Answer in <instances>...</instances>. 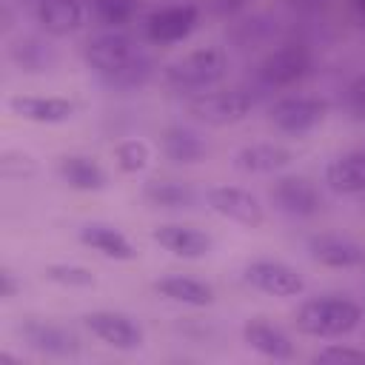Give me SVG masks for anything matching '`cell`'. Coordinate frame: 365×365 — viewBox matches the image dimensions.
<instances>
[{"mask_svg": "<svg viewBox=\"0 0 365 365\" xmlns=\"http://www.w3.org/2000/svg\"><path fill=\"white\" fill-rule=\"evenodd\" d=\"M225 74H228V51L222 46H197L168 60L160 71L165 88L185 94H202L214 88Z\"/></svg>", "mask_w": 365, "mask_h": 365, "instance_id": "2", "label": "cell"}, {"mask_svg": "<svg viewBox=\"0 0 365 365\" xmlns=\"http://www.w3.org/2000/svg\"><path fill=\"white\" fill-rule=\"evenodd\" d=\"M140 51H143V46L128 31H120V29H100L91 37H86V43L80 48L83 63L94 71V77L120 68Z\"/></svg>", "mask_w": 365, "mask_h": 365, "instance_id": "8", "label": "cell"}, {"mask_svg": "<svg viewBox=\"0 0 365 365\" xmlns=\"http://www.w3.org/2000/svg\"><path fill=\"white\" fill-rule=\"evenodd\" d=\"M308 257L325 268H336V271H345V268H359L365 262V245L356 242L354 237L348 234H331V231H322V234H314L308 237Z\"/></svg>", "mask_w": 365, "mask_h": 365, "instance_id": "16", "label": "cell"}, {"mask_svg": "<svg viewBox=\"0 0 365 365\" xmlns=\"http://www.w3.org/2000/svg\"><path fill=\"white\" fill-rule=\"evenodd\" d=\"M362 322V308L345 294H317L297 305L294 328L311 339H339L356 331Z\"/></svg>", "mask_w": 365, "mask_h": 365, "instance_id": "1", "label": "cell"}, {"mask_svg": "<svg viewBox=\"0 0 365 365\" xmlns=\"http://www.w3.org/2000/svg\"><path fill=\"white\" fill-rule=\"evenodd\" d=\"M9 63L23 74H48L60 66V54L37 34H14L6 43Z\"/></svg>", "mask_w": 365, "mask_h": 365, "instance_id": "17", "label": "cell"}, {"mask_svg": "<svg viewBox=\"0 0 365 365\" xmlns=\"http://www.w3.org/2000/svg\"><path fill=\"white\" fill-rule=\"evenodd\" d=\"M54 171L74 191H103L108 185L106 168L94 157H88V154H77V151L60 154L54 160Z\"/></svg>", "mask_w": 365, "mask_h": 365, "instance_id": "23", "label": "cell"}, {"mask_svg": "<svg viewBox=\"0 0 365 365\" xmlns=\"http://www.w3.org/2000/svg\"><path fill=\"white\" fill-rule=\"evenodd\" d=\"M154 294H160L163 299L180 302V305H191V308H208L217 299L214 285H208L205 279L188 277V274H163L151 282Z\"/></svg>", "mask_w": 365, "mask_h": 365, "instance_id": "22", "label": "cell"}, {"mask_svg": "<svg viewBox=\"0 0 365 365\" xmlns=\"http://www.w3.org/2000/svg\"><path fill=\"white\" fill-rule=\"evenodd\" d=\"M242 279L254 291H259L265 297H277V299L299 297L305 291V277L294 265H288L282 259H268V257L265 259H251L242 271Z\"/></svg>", "mask_w": 365, "mask_h": 365, "instance_id": "11", "label": "cell"}, {"mask_svg": "<svg viewBox=\"0 0 365 365\" xmlns=\"http://www.w3.org/2000/svg\"><path fill=\"white\" fill-rule=\"evenodd\" d=\"M354 3V9H356V14H362L365 11V0H351Z\"/></svg>", "mask_w": 365, "mask_h": 365, "instance_id": "36", "label": "cell"}, {"mask_svg": "<svg viewBox=\"0 0 365 365\" xmlns=\"http://www.w3.org/2000/svg\"><path fill=\"white\" fill-rule=\"evenodd\" d=\"M34 20L48 37H74L91 20L86 0H37Z\"/></svg>", "mask_w": 365, "mask_h": 365, "instance_id": "13", "label": "cell"}, {"mask_svg": "<svg viewBox=\"0 0 365 365\" xmlns=\"http://www.w3.org/2000/svg\"><path fill=\"white\" fill-rule=\"evenodd\" d=\"M157 60L143 48L137 57H131L128 63H123L120 68L114 71H106V74H97V83L106 88V91H117V94H128V91H140L145 88L154 74H157Z\"/></svg>", "mask_w": 365, "mask_h": 365, "instance_id": "25", "label": "cell"}, {"mask_svg": "<svg viewBox=\"0 0 365 365\" xmlns=\"http://www.w3.org/2000/svg\"><path fill=\"white\" fill-rule=\"evenodd\" d=\"M242 342L251 351H257L259 356L274 359V362H291V359H297V345L291 342V336L279 325L265 322L262 317L248 319L242 325Z\"/></svg>", "mask_w": 365, "mask_h": 365, "instance_id": "20", "label": "cell"}, {"mask_svg": "<svg viewBox=\"0 0 365 365\" xmlns=\"http://www.w3.org/2000/svg\"><path fill=\"white\" fill-rule=\"evenodd\" d=\"M205 202L214 214H220L222 220H231L242 228H262L265 225V205L262 200L242 188V185H211L205 191Z\"/></svg>", "mask_w": 365, "mask_h": 365, "instance_id": "10", "label": "cell"}, {"mask_svg": "<svg viewBox=\"0 0 365 365\" xmlns=\"http://www.w3.org/2000/svg\"><path fill=\"white\" fill-rule=\"evenodd\" d=\"M262 88H257L254 83H237V86H225V88H208L202 94H197L188 103V114L194 123L200 125H211V128H225L234 123H242L262 100Z\"/></svg>", "mask_w": 365, "mask_h": 365, "instance_id": "3", "label": "cell"}, {"mask_svg": "<svg viewBox=\"0 0 365 365\" xmlns=\"http://www.w3.org/2000/svg\"><path fill=\"white\" fill-rule=\"evenodd\" d=\"M314 68V54L305 43L288 40L274 46L254 68V86L262 91H285L299 86Z\"/></svg>", "mask_w": 365, "mask_h": 365, "instance_id": "4", "label": "cell"}, {"mask_svg": "<svg viewBox=\"0 0 365 365\" xmlns=\"http://www.w3.org/2000/svg\"><path fill=\"white\" fill-rule=\"evenodd\" d=\"M297 160V154L282 145V143H271V140H262V143H248L242 145L231 165L240 171V174H248V177H268V174H282L285 168H291Z\"/></svg>", "mask_w": 365, "mask_h": 365, "instance_id": "15", "label": "cell"}, {"mask_svg": "<svg viewBox=\"0 0 365 365\" xmlns=\"http://www.w3.org/2000/svg\"><path fill=\"white\" fill-rule=\"evenodd\" d=\"M268 123L288 137H305L317 131L328 117V103L314 94H285L268 106Z\"/></svg>", "mask_w": 365, "mask_h": 365, "instance_id": "5", "label": "cell"}, {"mask_svg": "<svg viewBox=\"0 0 365 365\" xmlns=\"http://www.w3.org/2000/svg\"><path fill=\"white\" fill-rule=\"evenodd\" d=\"M83 325L91 331V336H97L103 345L114 351H137L145 339L140 322L123 311H88L83 317Z\"/></svg>", "mask_w": 365, "mask_h": 365, "instance_id": "12", "label": "cell"}, {"mask_svg": "<svg viewBox=\"0 0 365 365\" xmlns=\"http://www.w3.org/2000/svg\"><path fill=\"white\" fill-rule=\"evenodd\" d=\"M0 174L6 180H26L37 174V160L23 148H3L0 151Z\"/></svg>", "mask_w": 365, "mask_h": 365, "instance_id": "30", "label": "cell"}, {"mask_svg": "<svg viewBox=\"0 0 365 365\" xmlns=\"http://www.w3.org/2000/svg\"><path fill=\"white\" fill-rule=\"evenodd\" d=\"M325 185L342 197L365 194V148H351L345 154H336L325 165Z\"/></svg>", "mask_w": 365, "mask_h": 365, "instance_id": "24", "label": "cell"}, {"mask_svg": "<svg viewBox=\"0 0 365 365\" xmlns=\"http://www.w3.org/2000/svg\"><path fill=\"white\" fill-rule=\"evenodd\" d=\"M91 20L100 29H120L125 31L140 20L143 0H88Z\"/></svg>", "mask_w": 365, "mask_h": 365, "instance_id": "27", "label": "cell"}, {"mask_svg": "<svg viewBox=\"0 0 365 365\" xmlns=\"http://www.w3.org/2000/svg\"><path fill=\"white\" fill-rule=\"evenodd\" d=\"M140 194L151 208H165V211H191L200 202L197 188L177 177H151L143 182Z\"/></svg>", "mask_w": 365, "mask_h": 365, "instance_id": "21", "label": "cell"}, {"mask_svg": "<svg viewBox=\"0 0 365 365\" xmlns=\"http://www.w3.org/2000/svg\"><path fill=\"white\" fill-rule=\"evenodd\" d=\"M148 163H151V148L145 140L128 137V140H120L114 145V165L123 174H140Z\"/></svg>", "mask_w": 365, "mask_h": 365, "instance_id": "29", "label": "cell"}, {"mask_svg": "<svg viewBox=\"0 0 365 365\" xmlns=\"http://www.w3.org/2000/svg\"><path fill=\"white\" fill-rule=\"evenodd\" d=\"M17 336L37 354L51 356V359H77L83 354V342L80 336L46 317H29L17 325Z\"/></svg>", "mask_w": 365, "mask_h": 365, "instance_id": "7", "label": "cell"}, {"mask_svg": "<svg viewBox=\"0 0 365 365\" xmlns=\"http://www.w3.org/2000/svg\"><path fill=\"white\" fill-rule=\"evenodd\" d=\"M160 148H163L165 160H171L177 165H200L211 154L208 140L200 131H194L191 125H182V123L165 125L160 131Z\"/></svg>", "mask_w": 365, "mask_h": 365, "instance_id": "19", "label": "cell"}, {"mask_svg": "<svg viewBox=\"0 0 365 365\" xmlns=\"http://www.w3.org/2000/svg\"><path fill=\"white\" fill-rule=\"evenodd\" d=\"M151 240L163 251H168L174 257H182V259H202L214 248V240L205 231H200L194 225H185V222H163V225L151 228Z\"/></svg>", "mask_w": 365, "mask_h": 365, "instance_id": "18", "label": "cell"}, {"mask_svg": "<svg viewBox=\"0 0 365 365\" xmlns=\"http://www.w3.org/2000/svg\"><path fill=\"white\" fill-rule=\"evenodd\" d=\"M20 291H23V282L17 279V274L11 268H0V299L11 302L20 297Z\"/></svg>", "mask_w": 365, "mask_h": 365, "instance_id": "33", "label": "cell"}, {"mask_svg": "<svg viewBox=\"0 0 365 365\" xmlns=\"http://www.w3.org/2000/svg\"><path fill=\"white\" fill-rule=\"evenodd\" d=\"M311 359L314 362H365V351L351 348V345H342V342H328Z\"/></svg>", "mask_w": 365, "mask_h": 365, "instance_id": "32", "label": "cell"}, {"mask_svg": "<svg viewBox=\"0 0 365 365\" xmlns=\"http://www.w3.org/2000/svg\"><path fill=\"white\" fill-rule=\"evenodd\" d=\"M271 200L282 214L294 220H311L325 211V194L319 191V185L311 177L297 174V171L277 174L271 185Z\"/></svg>", "mask_w": 365, "mask_h": 365, "instance_id": "6", "label": "cell"}, {"mask_svg": "<svg viewBox=\"0 0 365 365\" xmlns=\"http://www.w3.org/2000/svg\"><path fill=\"white\" fill-rule=\"evenodd\" d=\"M6 106L14 117L40 125H60L77 114V103L57 94H11Z\"/></svg>", "mask_w": 365, "mask_h": 365, "instance_id": "14", "label": "cell"}, {"mask_svg": "<svg viewBox=\"0 0 365 365\" xmlns=\"http://www.w3.org/2000/svg\"><path fill=\"white\" fill-rule=\"evenodd\" d=\"M288 6H291L294 11H302V14H314V11L325 9V6H328V0H288Z\"/></svg>", "mask_w": 365, "mask_h": 365, "instance_id": "35", "label": "cell"}, {"mask_svg": "<svg viewBox=\"0 0 365 365\" xmlns=\"http://www.w3.org/2000/svg\"><path fill=\"white\" fill-rule=\"evenodd\" d=\"M342 106H345V111H348L351 120H365V68L356 71L351 77V83L345 86Z\"/></svg>", "mask_w": 365, "mask_h": 365, "instance_id": "31", "label": "cell"}, {"mask_svg": "<svg viewBox=\"0 0 365 365\" xmlns=\"http://www.w3.org/2000/svg\"><path fill=\"white\" fill-rule=\"evenodd\" d=\"M245 3L248 0H211V11L217 17H234V14H240L245 9Z\"/></svg>", "mask_w": 365, "mask_h": 365, "instance_id": "34", "label": "cell"}, {"mask_svg": "<svg viewBox=\"0 0 365 365\" xmlns=\"http://www.w3.org/2000/svg\"><path fill=\"white\" fill-rule=\"evenodd\" d=\"M43 277L57 285V288H68V291H86L97 285V277L91 268L77 265V262H48L43 268Z\"/></svg>", "mask_w": 365, "mask_h": 365, "instance_id": "28", "label": "cell"}, {"mask_svg": "<svg viewBox=\"0 0 365 365\" xmlns=\"http://www.w3.org/2000/svg\"><path fill=\"white\" fill-rule=\"evenodd\" d=\"M200 26V9L194 3H174L154 9L143 20V37L151 46H174L188 40Z\"/></svg>", "mask_w": 365, "mask_h": 365, "instance_id": "9", "label": "cell"}, {"mask_svg": "<svg viewBox=\"0 0 365 365\" xmlns=\"http://www.w3.org/2000/svg\"><path fill=\"white\" fill-rule=\"evenodd\" d=\"M77 237H80V242H83L86 248H91V251H97V254H103V257H108V259L128 262V259L137 257L134 242H131L120 228H114V225H108V222H86V225H80Z\"/></svg>", "mask_w": 365, "mask_h": 365, "instance_id": "26", "label": "cell"}, {"mask_svg": "<svg viewBox=\"0 0 365 365\" xmlns=\"http://www.w3.org/2000/svg\"><path fill=\"white\" fill-rule=\"evenodd\" d=\"M359 26H362V29H365V11H362V14H359Z\"/></svg>", "mask_w": 365, "mask_h": 365, "instance_id": "37", "label": "cell"}]
</instances>
